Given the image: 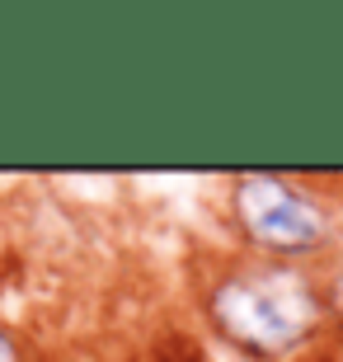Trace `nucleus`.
Returning <instances> with one entry per match:
<instances>
[{"mask_svg":"<svg viewBox=\"0 0 343 362\" xmlns=\"http://www.w3.org/2000/svg\"><path fill=\"white\" fill-rule=\"evenodd\" d=\"M211 320L231 344L250 353H282L315 325V296L296 273L259 269L236 273L211 292Z\"/></svg>","mask_w":343,"mask_h":362,"instance_id":"1","label":"nucleus"},{"mask_svg":"<svg viewBox=\"0 0 343 362\" xmlns=\"http://www.w3.org/2000/svg\"><path fill=\"white\" fill-rule=\"evenodd\" d=\"M236 216L245 235L268 255H306L325 240V216L287 179L245 175L236 184Z\"/></svg>","mask_w":343,"mask_h":362,"instance_id":"2","label":"nucleus"},{"mask_svg":"<svg viewBox=\"0 0 343 362\" xmlns=\"http://www.w3.org/2000/svg\"><path fill=\"white\" fill-rule=\"evenodd\" d=\"M0 362H14V344L5 334H0Z\"/></svg>","mask_w":343,"mask_h":362,"instance_id":"3","label":"nucleus"}]
</instances>
